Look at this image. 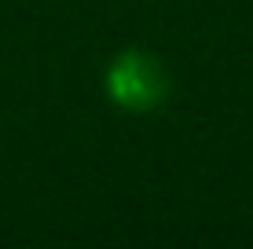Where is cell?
Returning a JSON list of instances; mask_svg holds the SVG:
<instances>
[{"instance_id":"6da1fadb","label":"cell","mask_w":253,"mask_h":249,"mask_svg":"<svg viewBox=\"0 0 253 249\" xmlns=\"http://www.w3.org/2000/svg\"><path fill=\"white\" fill-rule=\"evenodd\" d=\"M103 92L125 114H154L172 92L169 66L147 48H121L103 70Z\"/></svg>"}]
</instances>
